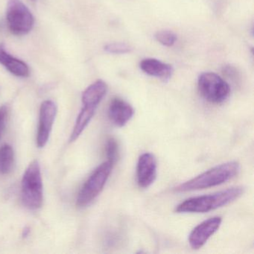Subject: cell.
Instances as JSON below:
<instances>
[{
    "instance_id": "cell-2",
    "label": "cell",
    "mask_w": 254,
    "mask_h": 254,
    "mask_svg": "<svg viewBox=\"0 0 254 254\" xmlns=\"http://www.w3.org/2000/svg\"><path fill=\"white\" fill-rule=\"evenodd\" d=\"M240 170L238 162L230 161L215 166L195 178L181 184L175 188L179 192L195 191L216 187L237 176Z\"/></svg>"
},
{
    "instance_id": "cell-12",
    "label": "cell",
    "mask_w": 254,
    "mask_h": 254,
    "mask_svg": "<svg viewBox=\"0 0 254 254\" xmlns=\"http://www.w3.org/2000/svg\"><path fill=\"white\" fill-rule=\"evenodd\" d=\"M0 64L5 66L11 74L17 77H27L29 68L26 63L16 59L5 50L4 44H0Z\"/></svg>"
},
{
    "instance_id": "cell-1",
    "label": "cell",
    "mask_w": 254,
    "mask_h": 254,
    "mask_svg": "<svg viewBox=\"0 0 254 254\" xmlns=\"http://www.w3.org/2000/svg\"><path fill=\"white\" fill-rule=\"evenodd\" d=\"M244 193L242 187H232L211 194L187 199L175 208L178 213H205L237 200Z\"/></svg>"
},
{
    "instance_id": "cell-6",
    "label": "cell",
    "mask_w": 254,
    "mask_h": 254,
    "mask_svg": "<svg viewBox=\"0 0 254 254\" xmlns=\"http://www.w3.org/2000/svg\"><path fill=\"white\" fill-rule=\"evenodd\" d=\"M6 19L11 33L19 36L30 32L35 23L32 12L20 0H8Z\"/></svg>"
},
{
    "instance_id": "cell-3",
    "label": "cell",
    "mask_w": 254,
    "mask_h": 254,
    "mask_svg": "<svg viewBox=\"0 0 254 254\" xmlns=\"http://www.w3.org/2000/svg\"><path fill=\"white\" fill-rule=\"evenodd\" d=\"M22 200L26 207L38 209L44 200L41 166L38 160H34L25 171L21 184Z\"/></svg>"
},
{
    "instance_id": "cell-16",
    "label": "cell",
    "mask_w": 254,
    "mask_h": 254,
    "mask_svg": "<svg viewBox=\"0 0 254 254\" xmlns=\"http://www.w3.org/2000/svg\"><path fill=\"white\" fill-rule=\"evenodd\" d=\"M105 150L108 161L111 162L113 165L115 164L119 157V145L117 141L114 138H109L107 140Z\"/></svg>"
},
{
    "instance_id": "cell-18",
    "label": "cell",
    "mask_w": 254,
    "mask_h": 254,
    "mask_svg": "<svg viewBox=\"0 0 254 254\" xmlns=\"http://www.w3.org/2000/svg\"><path fill=\"white\" fill-rule=\"evenodd\" d=\"M105 50L111 54L122 55L130 53L132 49L125 43H113L105 46Z\"/></svg>"
},
{
    "instance_id": "cell-17",
    "label": "cell",
    "mask_w": 254,
    "mask_h": 254,
    "mask_svg": "<svg viewBox=\"0 0 254 254\" xmlns=\"http://www.w3.org/2000/svg\"><path fill=\"white\" fill-rule=\"evenodd\" d=\"M155 38L162 45L172 47L177 41V35L172 31L163 30L157 32Z\"/></svg>"
},
{
    "instance_id": "cell-14",
    "label": "cell",
    "mask_w": 254,
    "mask_h": 254,
    "mask_svg": "<svg viewBox=\"0 0 254 254\" xmlns=\"http://www.w3.org/2000/svg\"><path fill=\"white\" fill-rule=\"evenodd\" d=\"M97 108L93 106H88V105H84L76 122H75V126L73 127L72 133H71L70 137H69V142H75L80 135L84 131V129L88 126L90 122L93 119V116L95 115Z\"/></svg>"
},
{
    "instance_id": "cell-11",
    "label": "cell",
    "mask_w": 254,
    "mask_h": 254,
    "mask_svg": "<svg viewBox=\"0 0 254 254\" xmlns=\"http://www.w3.org/2000/svg\"><path fill=\"white\" fill-rule=\"evenodd\" d=\"M140 69L145 73L160 78L163 81L170 79L173 74V67L170 64L163 63L155 59H145L140 62Z\"/></svg>"
},
{
    "instance_id": "cell-5",
    "label": "cell",
    "mask_w": 254,
    "mask_h": 254,
    "mask_svg": "<svg viewBox=\"0 0 254 254\" xmlns=\"http://www.w3.org/2000/svg\"><path fill=\"white\" fill-rule=\"evenodd\" d=\"M197 87L202 97L210 103H223L230 96L228 83L214 72L202 73L199 76Z\"/></svg>"
},
{
    "instance_id": "cell-10",
    "label": "cell",
    "mask_w": 254,
    "mask_h": 254,
    "mask_svg": "<svg viewBox=\"0 0 254 254\" xmlns=\"http://www.w3.org/2000/svg\"><path fill=\"white\" fill-rule=\"evenodd\" d=\"M134 111L130 104L123 99L115 98L111 101L108 108V117L117 127L126 126L133 117Z\"/></svg>"
},
{
    "instance_id": "cell-7",
    "label": "cell",
    "mask_w": 254,
    "mask_h": 254,
    "mask_svg": "<svg viewBox=\"0 0 254 254\" xmlns=\"http://www.w3.org/2000/svg\"><path fill=\"white\" fill-rule=\"evenodd\" d=\"M57 114V106L51 100L43 102L40 109L39 126L37 135V145L44 148L47 145Z\"/></svg>"
},
{
    "instance_id": "cell-19",
    "label": "cell",
    "mask_w": 254,
    "mask_h": 254,
    "mask_svg": "<svg viewBox=\"0 0 254 254\" xmlns=\"http://www.w3.org/2000/svg\"><path fill=\"white\" fill-rule=\"evenodd\" d=\"M8 108L5 106L0 107V139L2 138L6 126Z\"/></svg>"
},
{
    "instance_id": "cell-15",
    "label": "cell",
    "mask_w": 254,
    "mask_h": 254,
    "mask_svg": "<svg viewBox=\"0 0 254 254\" xmlns=\"http://www.w3.org/2000/svg\"><path fill=\"white\" fill-rule=\"evenodd\" d=\"M14 164V152L8 144L0 147V175H8L12 171Z\"/></svg>"
},
{
    "instance_id": "cell-20",
    "label": "cell",
    "mask_w": 254,
    "mask_h": 254,
    "mask_svg": "<svg viewBox=\"0 0 254 254\" xmlns=\"http://www.w3.org/2000/svg\"><path fill=\"white\" fill-rule=\"evenodd\" d=\"M29 233V229L26 228L24 230H23V236H24V237H26V236H27L28 233Z\"/></svg>"
},
{
    "instance_id": "cell-9",
    "label": "cell",
    "mask_w": 254,
    "mask_h": 254,
    "mask_svg": "<svg viewBox=\"0 0 254 254\" xmlns=\"http://www.w3.org/2000/svg\"><path fill=\"white\" fill-rule=\"evenodd\" d=\"M157 163L155 156L145 153L139 157L136 166L137 184L140 188L146 189L155 181L157 178Z\"/></svg>"
},
{
    "instance_id": "cell-4",
    "label": "cell",
    "mask_w": 254,
    "mask_h": 254,
    "mask_svg": "<svg viewBox=\"0 0 254 254\" xmlns=\"http://www.w3.org/2000/svg\"><path fill=\"white\" fill-rule=\"evenodd\" d=\"M113 166L108 160L95 169L78 193L77 206L84 207L98 197L109 178Z\"/></svg>"
},
{
    "instance_id": "cell-21",
    "label": "cell",
    "mask_w": 254,
    "mask_h": 254,
    "mask_svg": "<svg viewBox=\"0 0 254 254\" xmlns=\"http://www.w3.org/2000/svg\"><path fill=\"white\" fill-rule=\"evenodd\" d=\"M34 1H35V0H34Z\"/></svg>"
},
{
    "instance_id": "cell-8",
    "label": "cell",
    "mask_w": 254,
    "mask_h": 254,
    "mask_svg": "<svg viewBox=\"0 0 254 254\" xmlns=\"http://www.w3.org/2000/svg\"><path fill=\"white\" fill-rule=\"evenodd\" d=\"M222 222L221 217L215 216L205 220L196 226L189 236V243L192 249L201 248L209 240V238L219 229Z\"/></svg>"
},
{
    "instance_id": "cell-13",
    "label": "cell",
    "mask_w": 254,
    "mask_h": 254,
    "mask_svg": "<svg viewBox=\"0 0 254 254\" xmlns=\"http://www.w3.org/2000/svg\"><path fill=\"white\" fill-rule=\"evenodd\" d=\"M108 92V85L102 80L95 81L82 93L83 105L98 108Z\"/></svg>"
}]
</instances>
